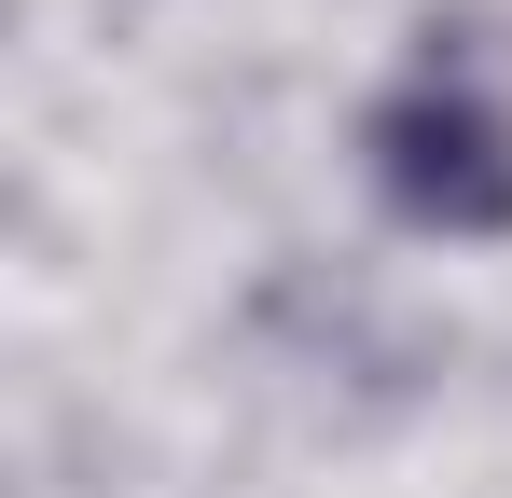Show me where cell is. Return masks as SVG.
<instances>
[{"label": "cell", "mask_w": 512, "mask_h": 498, "mask_svg": "<svg viewBox=\"0 0 512 498\" xmlns=\"http://www.w3.org/2000/svg\"><path fill=\"white\" fill-rule=\"evenodd\" d=\"M360 153H374V194L416 236H512V125H499L485 83H457V70L388 83Z\"/></svg>", "instance_id": "cell-1"}]
</instances>
